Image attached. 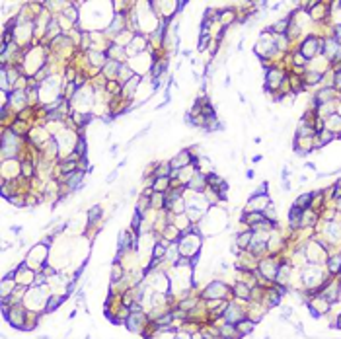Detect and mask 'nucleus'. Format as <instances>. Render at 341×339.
Here are the masks:
<instances>
[{"instance_id":"obj_19","label":"nucleus","mask_w":341,"mask_h":339,"mask_svg":"<svg viewBox=\"0 0 341 339\" xmlns=\"http://www.w3.org/2000/svg\"><path fill=\"white\" fill-rule=\"evenodd\" d=\"M324 76H325V74H322V72H316V70L306 68V72L302 74V80H304V84H306L308 88H314V86H318V84H324Z\"/></svg>"},{"instance_id":"obj_23","label":"nucleus","mask_w":341,"mask_h":339,"mask_svg":"<svg viewBox=\"0 0 341 339\" xmlns=\"http://www.w3.org/2000/svg\"><path fill=\"white\" fill-rule=\"evenodd\" d=\"M170 187H172V180L170 178H154V186H152L154 191L166 193V191H170Z\"/></svg>"},{"instance_id":"obj_25","label":"nucleus","mask_w":341,"mask_h":339,"mask_svg":"<svg viewBox=\"0 0 341 339\" xmlns=\"http://www.w3.org/2000/svg\"><path fill=\"white\" fill-rule=\"evenodd\" d=\"M292 205L300 207L302 211H306V209H312V191H308V193H300V195L294 199V203H292Z\"/></svg>"},{"instance_id":"obj_20","label":"nucleus","mask_w":341,"mask_h":339,"mask_svg":"<svg viewBox=\"0 0 341 339\" xmlns=\"http://www.w3.org/2000/svg\"><path fill=\"white\" fill-rule=\"evenodd\" d=\"M16 288H18L16 279H0V298L12 296Z\"/></svg>"},{"instance_id":"obj_29","label":"nucleus","mask_w":341,"mask_h":339,"mask_svg":"<svg viewBox=\"0 0 341 339\" xmlns=\"http://www.w3.org/2000/svg\"><path fill=\"white\" fill-rule=\"evenodd\" d=\"M117 176H119V168H115L113 172H111V174H109V176L105 178V184H113V182L117 180Z\"/></svg>"},{"instance_id":"obj_21","label":"nucleus","mask_w":341,"mask_h":339,"mask_svg":"<svg viewBox=\"0 0 341 339\" xmlns=\"http://www.w3.org/2000/svg\"><path fill=\"white\" fill-rule=\"evenodd\" d=\"M325 129L331 131L335 136H339V135H341V115H337V113L329 115V117L325 119Z\"/></svg>"},{"instance_id":"obj_12","label":"nucleus","mask_w":341,"mask_h":339,"mask_svg":"<svg viewBox=\"0 0 341 339\" xmlns=\"http://www.w3.org/2000/svg\"><path fill=\"white\" fill-rule=\"evenodd\" d=\"M191 160H193V156H191L189 148L186 146V148H182L180 152H176L172 158H170V166H172V170H184V168L191 166Z\"/></svg>"},{"instance_id":"obj_33","label":"nucleus","mask_w":341,"mask_h":339,"mask_svg":"<svg viewBox=\"0 0 341 339\" xmlns=\"http://www.w3.org/2000/svg\"><path fill=\"white\" fill-rule=\"evenodd\" d=\"M254 176H256L254 170H248V172H246V178H248V180H254Z\"/></svg>"},{"instance_id":"obj_15","label":"nucleus","mask_w":341,"mask_h":339,"mask_svg":"<svg viewBox=\"0 0 341 339\" xmlns=\"http://www.w3.org/2000/svg\"><path fill=\"white\" fill-rule=\"evenodd\" d=\"M232 294L236 300H244V302H250L252 298V287L244 281H234L232 283Z\"/></svg>"},{"instance_id":"obj_1","label":"nucleus","mask_w":341,"mask_h":339,"mask_svg":"<svg viewBox=\"0 0 341 339\" xmlns=\"http://www.w3.org/2000/svg\"><path fill=\"white\" fill-rule=\"evenodd\" d=\"M197 226L203 232V236H213L228 226V211L222 205H215L205 213L203 220Z\"/></svg>"},{"instance_id":"obj_4","label":"nucleus","mask_w":341,"mask_h":339,"mask_svg":"<svg viewBox=\"0 0 341 339\" xmlns=\"http://www.w3.org/2000/svg\"><path fill=\"white\" fill-rule=\"evenodd\" d=\"M296 49H298L300 55L310 63V61H314L316 57H322V53H324V37L318 35V34H308V35H304V39L296 45Z\"/></svg>"},{"instance_id":"obj_9","label":"nucleus","mask_w":341,"mask_h":339,"mask_svg":"<svg viewBox=\"0 0 341 339\" xmlns=\"http://www.w3.org/2000/svg\"><path fill=\"white\" fill-rule=\"evenodd\" d=\"M150 322H152V320H150V316L146 314V310L131 312L129 318H127V322H125V327H127L131 333H142Z\"/></svg>"},{"instance_id":"obj_22","label":"nucleus","mask_w":341,"mask_h":339,"mask_svg":"<svg viewBox=\"0 0 341 339\" xmlns=\"http://www.w3.org/2000/svg\"><path fill=\"white\" fill-rule=\"evenodd\" d=\"M236 325V331H238V335L240 337H246V335H250L252 331H254V327H256V323L250 320V318H244V320H240L238 323H234Z\"/></svg>"},{"instance_id":"obj_3","label":"nucleus","mask_w":341,"mask_h":339,"mask_svg":"<svg viewBox=\"0 0 341 339\" xmlns=\"http://www.w3.org/2000/svg\"><path fill=\"white\" fill-rule=\"evenodd\" d=\"M289 78V72L283 65H277L269 70H265V76H263V92L267 96H275L279 94V90L283 88V84L287 82Z\"/></svg>"},{"instance_id":"obj_16","label":"nucleus","mask_w":341,"mask_h":339,"mask_svg":"<svg viewBox=\"0 0 341 339\" xmlns=\"http://www.w3.org/2000/svg\"><path fill=\"white\" fill-rule=\"evenodd\" d=\"M68 298V292L65 294H59V292H51L49 298H47V304H45V314H53L57 308H61V304Z\"/></svg>"},{"instance_id":"obj_28","label":"nucleus","mask_w":341,"mask_h":339,"mask_svg":"<svg viewBox=\"0 0 341 339\" xmlns=\"http://www.w3.org/2000/svg\"><path fill=\"white\" fill-rule=\"evenodd\" d=\"M252 195H269V184L267 182H261L257 186V189L252 191Z\"/></svg>"},{"instance_id":"obj_10","label":"nucleus","mask_w":341,"mask_h":339,"mask_svg":"<svg viewBox=\"0 0 341 339\" xmlns=\"http://www.w3.org/2000/svg\"><path fill=\"white\" fill-rule=\"evenodd\" d=\"M35 275H37V271H35V269H32V267L28 265V261H26V259L18 263V267H16V283H18L20 287H28V288H30V287H34Z\"/></svg>"},{"instance_id":"obj_36","label":"nucleus","mask_w":341,"mask_h":339,"mask_svg":"<svg viewBox=\"0 0 341 339\" xmlns=\"http://www.w3.org/2000/svg\"><path fill=\"white\" fill-rule=\"evenodd\" d=\"M337 115H341V100H339V103H337Z\"/></svg>"},{"instance_id":"obj_2","label":"nucleus","mask_w":341,"mask_h":339,"mask_svg":"<svg viewBox=\"0 0 341 339\" xmlns=\"http://www.w3.org/2000/svg\"><path fill=\"white\" fill-rule=\"evenodd\" d=\"M199 296L203 300H232V285L224 283L222 279H213L211 283H207L203 287V290L199 292Z\"/></svg>"},{"instance_id":"obj_18","label":"nucleus","mask_w":341,"mask_h":339,"mask_svg":"<svg viewBox=\"0 0 341 339\" xmlns=\"http://www.w3.org/2000/svg\"><path fill=\"white\" fill-rule=\"evenodd\" d=\"M302 209L300 207H296V205H290V209H289V226H290V230L294 232V230H300V220H302Z\"/></svg>"},{"instance_id":"obj_5","label":"nucleus","mask_w":341,"mask_h":339,"mask_svg":"<svg viewBox=\"0 0 341 339\" xmlns=\"http://www.w3.org/2000/svg\"><path fill=\"white\" fill-rule=\"evenodd\" d=\"M49 252H51V248L45 246V244H41V242L35 244V246H32L30 252H28V255H26L28 265L32 269H35V271H41L43 265L49 263Z\"/></svg>"},{"instance_id":"obj_26","label":"nucleus","mask_w":341,"mask_h":339,"mask_svg":"<svg viewBox=\"0 0 341 339\" xmlns=\"http://www.w3.org/2000/svg\"><path fill=\"white\" fill-rule=\"evenodd\" d=\"M74 152H76L78 156H88V140H86V136H80V138H78V142H76V146H74Z\"/></svg>"},{"instance_id":"obj_8","label":"nucleus","mask_w":341,"mask_h":339,"mask_svg":"<svg viewBox=\"0 0 341 339\" xmlns=\"http://www.w3.org/2000/svg\"><path fill=\"white\" fill-rule=\"evenodd\" d=\"M0 182H16L22 178L20 160H0Z\"/></svg>"},{"instance_id":"obj_13","label":"nucleus","mask_w":341,"mask_h":339,"mask_svg":"<svg viewBox=\"0 0 341 339\" xmlns=\"http://www.w3.org/2000/svg\"><path fill=\"white\" fill-rule=\"evenodd\" d=\"M186 189H189V191H197V193H205L207 191V174H203V172H197L189 178V182L186 184Z\"/></svg>"},{"instance_id":"obj_35","label":"nucleus","mask_w":341,"mask_h":339,"mask_svg":"<svg viewBox=\"0 0 341 339\" xmlns=\"http://www.w3.org/2000/svg\"><path fill=\"white\" fill-rule=\"evenodd\" d=\"M261 158H263V156H261V154H257V156H254V158H252V162H259Z\"/></svg>"},{"instance_id":"obj_30","label":"nucleus","mask_w":341,"mask_h":339,"mask_svg":"<svg viewBox=\"0 0 341 339\" xmlns=\"http://www.w3.org/2000/svg\"><path fill=\"white\" fill-rule=\"evenodd\" d=\"M10 232H12L14 236H20V232H22V226H20V224H16V226H12V228H10Z\"/></svg>"},{"instance_id":"obj_17","label":"nucleus","mask_w":341,"mask_h":339,"mask_svg":"<svg viewBox=\"0 0 341 339\" xmlns=\"http://www.w3.org/2000/svg\"><path fill=\"white\" fill-rule=\"evenodd\" d=\"M119 68H121V63H117V61H107L100 74H102L107 82H109V80H117V76H119Z\"/></svg>"},{"instance_id":"obj_24","label":"nucleus","mask_w":341,"mask_h":339,"mask_svg":"<svg viewBox=\"0 0 341 339\" xmlns=\"http://www.w3.org/2000/svg\"><path fill=\"white\" fill-rule=\"evenodd\" d=\"M136 74H135V70L129 67V63H125V65H121V68H119V76H117V80L121 82V84H127L131 78H135Z\"/></svg>"},{"instance_id":"obj_31","label":"nucleus","mask_w":341,"mask_h":339,"mask_svg":"<svg viewBox=\"0 0 341 339\" xmlns=\"http://www.w3.org/2000/svg\"><path fill=\"white\" fill-rule=\"evenodd\" d=\"M333 327H339V329H341V312L337 314V318H335V322H333Z\"/></svg>"},{"instance_id":"obj_32","label":"nucleus","mask_w":341,"mask_h":339,"mask_svg":"<svg viewBox=\"0 0 341 339\" xmlns=\"http://www.w3.org/2000/svg\"><path fill=\"white\" fill-rule=\"evenodd\" d=\"M333 205H335V209H337V213H341V199H337V201H333Z\"/></svg>"},{"instance_id":"obj_11","label":"nucleus","mask_w":341,"mask_h":339,"mask_svg":"<svg viewBox=\"0 0 341 339\" xmlns=\"http://www.w3.org/2000/svg\"><path fill=\"white\" fill-rule=\"evenodd\" d=\"M269 203H271V197H269V195H250L248 201H246L244 211H246V213H263V211L267 209Z\"/></svg>"},{"instance_id":"obj_27","label":"nucleus","mask_w":341,"mask_h":339,"mask_svg":"<svg viewBox=\"0 0 341 339\" xmlns=\"http://www.w3.org/2000/svg\"><path fill=\"white\" fill-rule=\"evenodd\" d=\"M263 215H265L267 220H279V219H277V205L271 201V203L267 205V209L263 211Z\"/></svg>"},{"instance_id":"obj_7","label":"nucleus","mask_w":341,"mask_h":339,"mask_svg":"<svg viewBox=\"0 0 341 339\" xmlns=\"http://www.w3.org/2000/svg\"><path fill=\"white\" fill-rule=\"evenodd\" d=\"M248 318V308L244 306V300H230L226 310H224V316H222V322L224 323H238L240 320Z\"/></svg>"},{"instance_id":"obj_37","label":"nucleus","mask_w":341,"mask_h":339,"mask_svg":"<svg viewBox=\"0 0 341 339\" xmlns=\"http://www.w3.org/2000/svg\"><path fill=\"white\" fill-rule=\"evenodd\" d=\"M217 339H226V337H217Z\"/></svg>"},{"instance_id":"obj_14","label":"nucleus","mask_w":341,"mask_h":339,"mask_svg":"<svg viewBox=\"0 0 341 339\" xmlns=\"http://www.w3.org/2000/svg\"><path fill=\"white\" fill-rule=\"evenodd\" d=\"M107 59L109 61H117V63H121V65H125V63H129V55H127V49L125 47H121V45H117V43H113L111 41V45L107 47Z\"/></svg>"},{"instance_id":"obj_6","label":"nucleus","mask_w":341,"mask_h":339,"mask_svg":"<svg viewBox=\"0 0 341 339\" xmlns=\"http://www.w3.org/2000/svg\"><path fill=\"white\" fill-rule=\"evenodd\" d=\"M28 312H30V310L24 306V302H20V304L10 306V308H8V312L4 314V318L8 320V323H10L14 329L24 331L26 322H28Z\"/></svg>"},{"instance_id":"obj_34","label":"nucleus","mask_w":341,"mask_h":339,"mask_svg":"<svg viewBox=\"0 0 341 339\" xmlns=\"http://www.w3.org/2000/svg\"><path fill=\"white\" fill-rule=\"evenodd\" d=\"M182 55H184V57H188V59H189V57H191V51H189V49H186V51H182Z\"/></svg>"}]
</instances>
